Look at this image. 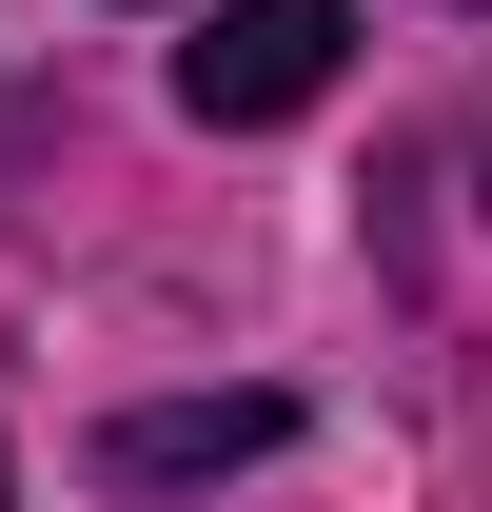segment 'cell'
I'll use <instances>...</instances> for the list:
<instances>
[{
  "instance_id": "cell-1",
  "label": "cell",
  "mask_w": 492,
  "mask_h": 512,
  "mask_svg": "<svg viewBox=\"0 0 492 512\" xmlns=\"http://www.w3.org/2000/svg\"><path fill=\"white\" fill-rule=\"evenodd\" d=\"M335 60H355V0H217L178 40V99L217 138H256V119H296V99H335Z\"/></svg>"
},
{
  "instance_id": "cell-2",
  "label": "cell",
  "mask_w": 492,
  "mask_h": 512,
  "mask_svg": "<svg viewBox=\"0 0 492 512\" xmlns=\"http://www.w3.org/2000/svg\"><path fill=\"white\" fill-rule=\"evenodd\" d=\"M276 434H296V394H138L99 434V493H197V473H256Z\"/></svg>"
}]
</instances>
